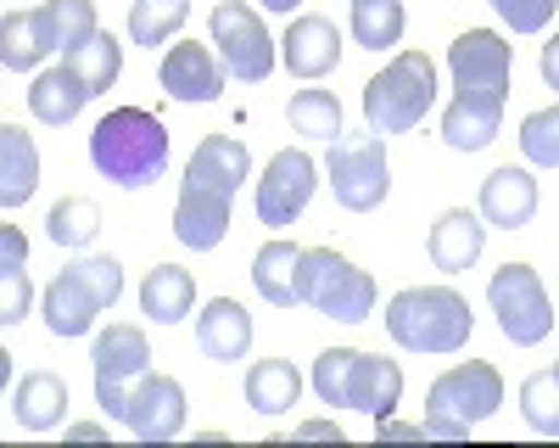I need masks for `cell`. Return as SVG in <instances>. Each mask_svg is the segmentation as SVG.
Masks as SVG:
<instances>
[{"label": "cell", "instance_id": "6da1fadb", "mask_svg": "<svg viewBox=\"0 0 559 448\" xmlns=\"http://www.w3.org/2000/svg\"><path fill=\"white\" fill-rule=\"evenodd\" d=\"M448 68L459 96L442 113V141L453 152H487L503 129L509 79H515V51L498 28H464L448 45Z\"/></svg>", "mask_w": 559, "mask_h": 448}, {"label": "cell", "instance_id": "7a4b0ae2", "mask_svg": "<svg viewBox=\"0 0 559 448\" xmlns=\"http://www.w3.org/2000/svg\"><path fill=\"white\" fill-rule=\"evenodd\" d=\"M247 179H252L247 141H236V134H202V146L191 152L185 179H179L174 236L191 252H213L229 236V208H236Z\"/></svg>", "mask_w": 559, "mask_h": 448}, {"label": "cell", "instance_id": "3957f363", "mask_svg": "<svg viewBox=\"0 0 559 448\" xmlns=\"http://www.w3.org/2000/svg\"><path fill=\"white\" fill-rule=\"evenodd\" d=\"M90 163H96L102 179L134 191L152 186V179L168 168V129L157 113L146 107H112L96 129H90Z\"/></svg>", "mask_w": 559, "mask_h": 448}, {"label": "cell", "instance_id": "277c9868", "mask_svg": "<svg viewBox=\"0 0 559 448\" xmlns=\"http://www.w3.org/2000/svg\"><path fill=\"white\" fill-rule=\"evenodd\" d=\"M313 392L331 410H364L386 421L403 403V370L381 353H358V347H324L313 358Z\"/></svg>", "mask_w": 559, "mask_h": 448}, {"label": "cell", "instance_id": "5b68a950", "mask_svg": "<svg viewBox=\"0 0 559 448\" xmlns=\"http://www.w3.org/2000/svg\"><path fill=\"white\" fill-rule=\"evenodd\" d=\"M471 326V303L453 286H408L386 303V337L408 353H459Z\"/></svg>", "mask_w": 559, "mask_h": 448}, {"label": "cell", "instance_id": "8992f818", "mask_svg": "<svg viewBox=\"0 0 559 448\" xmlns=\"http://www.w3.org/2000/svg\"><path fill=\"white\" fill-rule=\"evenodd\" d=\"M437 107V68L426 51H397L364 84V123L376 134H408Z\"/></svg>", "mask_w": 559, "mask_h": 448}, {"label": "cell", "instance_id": "52a82bcc", "mask_svg": "<svg viewBox=\"0 0 559 448\" xmlns=\"http://www.w3.org/2000/svg\"><path fill=\"white\" fill-rule=\"evenodd\" d=\"M503 410V376L487 358H464V365L442 370L426 392V437L459 443L471 437L476 421H492Z\"/></svg>", "mask_w": 559, "mask_h": 448}, {"label": "cell", "instance_id": "ba28073f", "mask_svg": "<svg viewBox=\"0 0 559 448\" xmlns=\"http://www.w3.org/2000/svg\"><path fill=\"white\" fill-rule=\"evenodd\" d=\"M297 297L324 314V320H342V326H358L376 314V281L369 269H358L353 258H342L336 247H302V263H297Z\"/></svg>", "mask_w": 559, "mask_h": 448}, {"label": "cell", "instance_id": "9c48e42d", "mask_svg": "<svg viewBox=\"0 0 559 448\" xmlns=\"http://www.w3.org/2000/svg\"><path fill=\"white\" fill-rule=\"evenodd\" d=\"M487 308L498 314V331L515 347H537L554 331V297L532 263H503L487 281Z\"/></svg>", "mask_w": 559, "mask_h": 448}, {"label": "cell", "instance_id": "30bf717a", "mask_svg": "<svg viewBox=\"0 0 559 448\" xmlns=\"http://www.w3.org/2000/svg\"><path fill=\"white\" fill-rule=\"evenodd\" d=\"M324 174H331V191L347 213H376L392 191V163L376 129L364 134H342L331 141V157H324Z\"/></svg>", "mask_w": 559, "mask_h": 448}, {"label": "cell", "instance_id": "8fae6325", "mask_svg": "<svg viewBox=\"0 0 559 448\" xmlns=\"http://www.w3.org/2000/svg\"><path fill=\"white\" fill-rule=\"evenodd\" d=\"M207 28H213V51L218 62L229 68V79H247V84H263L280 62L274 39L263 28L258 12H247V0H218L207 12Z\"/></svg>", "mask_w": 559, "mask_h": 448}, {"label": "cell", "instance_id": "7c38bea8", "mask_svg": "<svg viewBox=\"0 0 559 448\" xmlns=\"http://www.w3.org/2000/svg\"><path fill=\"white\" fill-rule=\"evenodd\" d=\"M90 365H96V403H102L112 421H123L134 381L152 370V342H146V331H140V326H112V331L96 337Z\"/></svg>", "mask_w": 559, "mask_h": 448}, {"label": "cell", "instance_id": "4fadbf2b", "mask_svg": "<svg viewBox=\"0 0 559 448\" xmlns=\"http://www.w3.org/2000/svg\"><path fill=\"white\" fill-rule=\"evenodd\" d=\"M313 191H319V163H313L308 152H292V146H286V152L269 157L252 202H258V219H263V224L286 231V224H297V219L308 213Z\"/></svg>", "mask_w": 559, "mask_h": 448}, {"label": "cell", "instance_id": "5bb4252c", "mask_svg": "<svg viewBox=\"0 0 559 448\" xmlns=\"http://www.w3.org/2000/svg\"><path fill=\"white\" fill-rule=\"evenodd\" d=\"M123 426L140 437V443H174L185 432V387L174 376H157L146 370L129 392V410H123Z\"/></svg>", "mask_w": 559, "mask_h": 448}, {"label": "cell", "instance_id": "9a60e30c", "mask_svg": "<svg viewBox=\"0 0 559 448\" xmlns=\"http://www.w3.org/2000/svg\"><path fill=\"white\" fill-rule=\"evenodd\" d=\"M157 79H163V90H168L174 102H218L229 68L218 62L213 45H202V39H179V45H168V51H163Z\"/></svg>", "mask_w": 559, "mask_h": 448}, {"label": "cell", "instance_id": "2e32d148", "mask_svg": "<svg viewBox=\"0 0 559 448\" xmlns=\"http://www.w3.org/2000/svg\"><path fill=\"white\" fill-rule=\"evenodd\" d=\"M51 51H62L51 0H45V7H34V12H12L7 23H0V68H7V73H28V68H39Z\"/></svg>", "mask_w": 559, "mask_h": 448}, {"label": "cell", "instance_id": "e0dca14e", "mask_svg": "<svg viewBox=\"0 0 559 448\" xmlns=\"http://www.w3.org/2000/svg\"><path fill=\"white\" fill-rule=\"evenodd\" d=\"M280 62H286L297 79H324V73L342 62V34H336V23L319 17V12L292 17L286 39H280Z\"/></svg>", "mask_w": 559, "mask_h": 448}, {"label": "cell", "instance_id": "ac0fdd59", "mask_svg": "<svg viewBox=\"0 0 559 448\" xmlns=\"http://www.w3.org/2000/svg\"><path fill=\"white\" fill-rule=\"evenodd\" d=\"M481 219L492 224V231H526V224L537 219V179L532 168H515L503 163L481 179Z\"/></svg>", "mask_w": 559, "mask_h": 448}, {"label": "cell", "instance_id": "d6986e66", "mask_svg": "<svg viewBox=\"0 0 559 448\" xmlns=\"http://www.w3.org/2000/svg\"><path fill=\"white\" fill-rule=\"evenodd\" d=\"M481 247H487V219L471 213V208H448L426 236V252L442 275H464V269L481 258Z\"/></svg>", "mask_w": 559, "mask_h": 448}, {"label": "cell", "instance_id": "ffe728a7", "mask_svg": "<svg viewBox=\"0 0 559 448\" xmlns=\"http://www.w3.org/2000/svg\"><path fill=\"white\" fill-rule=\"evenodd\" d=\"M197 347H202V358H218V365L247 358V347H252V314L236 297L202 303V314H197Z\"/></svg>", "mask_w": 559, "mask_h": 448}, {"label": "cell", "instance_id": "44dd1931", "mask_svg": "<svg viewBox=\"0 0 559 448\" xmlns=\"http://www.w3.org/2000/svg\"><path fill=\"white\" fill-rule=\"evenodd\" d=\"M96 314H107V303L84 286V275L73 263L45 286V331L51 337H84L90 326H96Z\"/></svg>", "mask_w": 559, "mask_h": 448}, {"label": "cell", "instance_id": "7402d4cb", "mask_svg": "<svg viewBox=\"0 0 559 448\" xmlns=\"http://www.w3.org/2000/svg\"><path fill=\"white\" fill-rule=\"evenodd\" d=\"M12 415L23 432H57L68 421V381L57 370H23L12 387Z\"/></svg>", "mask_w": 559, "mask_h": 448}, {"label": "cell", "instance_id": "603a6c76", "mask_svg": "<svg viewBox=\"0 0 559 448\" xmlns=\"http://www.w3.org/2000/svg\"><path fill=\"white\" fill-rule=\"evenodd\" d=\"M39 186V146L23 123H0V208H23Z\"/></svg>", "mask_w": 559, "mask_h": 448}, {"label": "cell", "instance_id": "cb8c5ba5", "mask_svg": "<svg viewBox=\"0 0 559 448\" xmlns=\"http://www.w3.org/2000/svg\"><path fill=\"white\" fill-rule=\"evenodd\" d=\"M84 102H96L84 90V79L62 62V68H51V73H39L34 84H28V113L39 118V123H51V129H68L79 113H84Z\"/></svg>", "mask_w": 559, "mask_h": 448}, {"label": "cell", "instance_id": "d4e9b609", "mask_svg": "<svg viewBox=\"0 0 559 448\" xmlns=\"http://www.w3.org/2000/svg\"><path fill=\"white\" fill-rule=\"evenodd\" d=\"M197 303V281H191V269H179V263H157L146 281H140V308H146V320L157 326H179L185 314H191Z\"/></svg>", "mask_w": 559, "mask_h": 448}, {"label": "cell", "instance_id": "484cf974", "mask_svg": "<svg viewBox=\"0 0 559 448\" xmlns=\"http://www.w3.org/2000/svg\"><path fill=\"white\" fill-rule=\"evenodd\" d=\"M28 241L17 224H0V326H17L28 314Z\"/></svg>", "mask_w": 559, "mask_h": 448}, {"label": "cell", "instance_id": "4316f807", "mask_svg": "<svg viewBox=\"0 0 559 448\" xmlns=\"http://www.w3.org/2000/svg\"><path fill=\"white\" fill-rule=\"evenodd\" d=\"M297 263H302V247H292V241H263L258 258H252V286H258V297L274 303V308H297V303H302V297H297Z\"/></svg>", "mask_w": 559, "mask_h": 448}, {"label": "cell", "instance_id": "83f0119b", "mask_svg": "<svg viewBox=\"0 0 559 448\" xmlns=\"http://www.w3.org/2000/svg\"><path fill=\"white\" fill-rule=\"evenodd\" d=\"M297 398H302V376L292 358H258L247 370V403L258 415H286Z\"/></svg>", "mask_w": 559, "mask_h": 448}, {"label": "cell", "instance_id": "f1b7e54d", "mask_svg": "<svg viewBox=\"0 0 559 448\" xmlns=\"http://www.w3.org/2000/svg\"><path fill=\"white\" fill-rule=\"evenodd\" d=\"M68 68L84 79L90 96H107V90L118 84V73H123V45L107 28H96V34L79 45V51H68Z\"/></svg>", "mask_w": 559, "mask_h": 448}, {"label": "cell", "instance_id": "f546056e", "mask_svg": "<svg viewBox=\"0 0 559 448\" xmlns=\"http://www.w3.org/2000/svg\"><path fill=\"white\" fill-rule=\"evenodd\" d=\"M185 23H191V0H134L129 7V39L146 45V51L168 45Z\"/></svg>", "mask_w": 559, "mask_h": 448}, {"label": "cell", "instance_id": "4dcf8cb0", "mask_svg": "<svg viewBox=\"0 0 559 448\" xmlns=\"http://www.w3.org/2000/svg\"><path fill=\"white\" fill-rule=\"evenodd\" d=\"M408 28L403 0H353V39L364 51H392Z\"/></svg>", "mask_w": 559, "mask_h": 448}, {"label": "cell", "instance_id": "1f68e13d", "mask_svg": "<svg viewBox=\"0 0 559 448\" xmlns=\"http://www.w3.org/2000/svg\"><path fill=\"white\" fill-rule=\"evenodd\" d=\"M292 129L302 141H342V102L331 90H297L292 107H286Z\"/></svg>", "mask_w": 559, "mask_h": 448}, {"label": "cell", "instance_id": "d6a6232c", "mask_svg": "<svg viewBox=\"0 0 559 448\" xmlns=\"http://www.w3.org/2000/svg\"><path fill=\"white\" fill-rule=\"evenodd\" d=\"M45 236H51L57 247H90L102 236V208L90 202V197H62L57 208H51V219H45Z\"/></svg>", "mask_w": 559, "mask_h": 448}, {"label": "cell", "instance_id": "836d02e7", "mask_svg": "<svg viewBox=\"0 0 559 448\" xmlns=\"http://www.w3.org/2000/svg\"><path fill=\"white\" fill-rule=\"evenodd\" d=\"M521 415L532 432L543 437H559V376L554 370H537L521 381Z\"/></svg>", "mask_w": 559, "mask_h": 448}, {"label": "cell", "instance_id": "e575fe53", "mask_svg": "<svg viewBox=\"0 0 559 448\" xmlns=\"http://www.w3.org/2000/svg\"><path fill=\"white\" fill-rule=\"evenodd\" d=\"M521 152H526L532 168H559V102L526 113V123H521Z\"/></svg>", "mask_w": 559, "mask_h": 448}, {"label": "cell", "instance_id": "d590c367", "mask_svg": "<svg viewBox=\"0 0 559 448\" xmlns=\"http://www.w3.org/2000/svg\"><path fill=\"white\" fill-rule=\"evenodd\" d=\"M51 12H57V34H62V57L79 51V45L96 34V0H51Z\"/></svg>", "mask_w": 559, "mask_h": 448}, {"label": "cell", "instance_id": "8d00e7d4", "mask_svg": "<svg viewBox=\"0 0 559 448\" xmlns=\"http://www.w3.org/2000/svg\"><path fill=\"white\" fill-rule=\"evenodd\" d=\"M487 7L515 28V34H543L559 12V0H487Z\"/></svg>", "mask_w": 559, "mask_h": 448}, {"label": "cell", "instance_id": "74e56055", "mask_svg": "<svg viewBox=\"0 0 559 448\" xmlns=\"http://www.w3.org/2000/svg\"><path fill=\"white\" fill-rule=\"evenodd\" d=\"M537 68H543V84H548V90H559V34H548V45H543Z\"/></svg>", "mask_w": 559, "mask_h": 448}, {"label": "cell", "instance_id": "f35d334b", "mask_svg": "<svg viewBox=\"0 0 559 448\" xmlns=\"http://www.w3.org/2000/svg\"><path fill=\"white\" fill-rule=\"evenodd\" d=\"M297 437H342L331 421H308V426H297Z\"/></svg>", "mask_w": 559, "mask_h": 448}, {"label": "cell", "instance_id": "ab89813d", "mask_svg": "<svg viewBox=\"0 0 559 448\" xmlns=\"http://www.w3.org/2000/svg\"><path fill=\"white\" fill-rule=\"evenodd\" d=\"M68 437H79V443H96V437H107L102 426H90V421H79V426H68Z\"/></svg>", "mask_w": 559, "mask_h": 448}, {"label": "cell", "instance_id": "60d3db41", "mask_svg": "<svg viewBox=\"0 0 559 448\" xmlns=\"http://www.w3.org/2000/svg\"><path fill=\"white\" fill-rule=\"evenodd\" d=\"M258 7H263V12H286V17H292V12L302 7V0H258Z\"/></svg>", "mask_w": 559, "mask_h": 448}, {"label": "cell", "instance_id": "b9f144b4", "mask_svg": "<svg viewBox=\"0 0 559 448\" xmlns=\"http://www.w3.org/2000/svg\"><path fill=\"white\" fill-rule=\"evenodd\" d=\"M554 376H559V365H554Z\"/></svg>", "mask_w": 559, "mask_h": 448}]
</instances>
